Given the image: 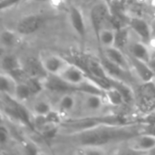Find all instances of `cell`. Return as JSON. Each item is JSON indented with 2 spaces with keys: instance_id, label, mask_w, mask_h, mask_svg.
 <instances>
[{
  "instance_id": "obj_14",
  "label": "cell",
  "mask_w": 155,
  "mask_h": 155,
  "mask_svg": "<svg viewBox=\"0 0 155 155\" xmlns=\"http://www.w3.org/2000/svg\"><path fill=\"white\" fill-rule=\"evenodd\" d=\"M69 19L72 27L76 32V34L81 36L84 37L86 35V25L85 20L81 9L76 5H71L69 9Z\"/></svg>"
},
{
  "instance_id": "obj_33",
  "label": "cell",
  "mask_w": 155,
  "mask_h": 155,
  "mask_svg": "<svg viewBox=\"0 0 155 155\" xmlns=\"http://www.w3.org/2000/svg\"><path fill=\"white\" fill-rule=\"evenodd\" d=\"M104 1H106V2H108V3H109V4H110V3H111V0H104Z\"/></svg>"
},
{
  "instance_id": "obj_3",
  "label": "cell",
  "mask_w": 155,
  "mask_h": 155,
  "mask_svg": "<svg viewBox=\"0 0 155 155\" xmlns=\"http://www.w3.org/2000/svg\"><path fill=\"white\" fill-rule=\"evenodd\" d=\"M112 14L110 4L104 0L95 4L90 11V20L95 35H98L100 30L107 26L108 20Z\"/></svg>"
},
{
  "instance_id": "obj_15",
  "label": "cell",
  "mask_w": 155,
  "mask_h": 155,
  "mask_svg": "<svg viewBox=\"0 0 155 155\" xmlns=\"http://www.w3.org/2000/svg\"><path fill=\"white\" fill-rule=\"evenodd\" d=\"M129 51H130V55L144 62H148L153 56V52L151 51L148 45L141 40L130 44Z\"/></svg>"
},
{
  "instance_id": "obj_19",
  "label": "cell",
  "mask_w": 155,
  "mask_h": 155,
  "mask_svg": "<svg viewBox=\"0 0 155 155\" xmlns=\"http://www.w3.org/2000/svg\"><path fill=\"white\" fill-rule=\"evenodd\" d=\"M104 98L108 105L112 107H120L126 104L124 94L114 86H112L104 91Z\"/></svg>"
},
{
  "instance_id": "obj_4",
  "label": "cell",
  "mask_w": 155,
  "mask_h": 155,
  "mask_svg": "<svg viewBox=\"0 0 155 155\" xmlns=\"http://www.w3.org/2000/svg\"><path fill=\"white\" fill-rule=\"evenodd\" d=\"M127 141L128 148L137 153H149L155 150V134L148 133H138Z\"/></svg>"
},
{
  "instance_id": "obj_23",
  "label": "cell",
  "mask_w": 155,
  "mask_h": 155,
  "mask_svg": "<svg viewBox=\"0 0 155 155\" xmlns=\"http://www.w3.org/2000/svg\"><path fill=\"white\" fill-rule=\"evenodd\" d=\"M35 96L29 86L23 83H17L15 92V96L14 99L21 104L28 101L31 97Z\"/></svg>"
},
{
  "instance_id": "obj_29",
  "label": "cell",
  "mask_w": 155,
  "mask_h": 155,
  "mask_svg": "<svg viewBox=\"0 0 155 155\" xmlns=\"http://www.w3.org/2000/svg\"><path fill=\"white\" fill-rule=\"evenodd\" d=\"M148 65L150 66V68L154 72L155 74V54H153V56L151 57V59L147 62Z\"/></svg>"
},
{
  "instance_id": "obj_30",
  "label": "cell",
  "mask_w": 155,
  "mask_h": 155,
  "mask_svg": "<svg viewBox=\"0 0 155 155\" xmlns=\"http://www.w3.org/2000/svg\"><path fill=\"white\" fill-rule=\"evenodd\" d=\"M152 28H153V35H155V20L152 23Z\"/></svg>"
},
{
  "instance_id": "obj_24",
  "label": "cell",
  "mask_w": 155,
  "mask_h": 155,
  "mask_svg": "<svg viewBox=\"0 0 155 155\" xmlns=\"http://www.w3.org/2000/svg\"><path fill=\"white\" fill-rule=\"evenodd\" d=\"M136 106L137 109L143 114H149L155 110V100L138 94L137 100H136Z\"/></svg>"
},
{
  "instance_id": "obj_28",
  "label": "cell",
  "mask_w": 155,
  "mask_h": 155,
  "mask_svg": "<svg viewBox=\"0 0 155 155\" xmlns=\"http://www.w3.org/2000/svg\"><path fill=\"white\" fill-rule=\"evenodd\" d=\"M24 149L26 151L27 153H30V154L38 153L37 147L35 145H34L33 143H29V142H25L24 143Z\"/></svg>"
},
{
  "instance_id": "obj_20",
  "label": "cell",
  "mask_w": 155,
  "mask_h": 155,
  "mask_svg": "<svg viewBox=\"0 0 155 155\" xmlns=\"http://www.w3.org/2000/svg\"><path fill=\"white\" fill-rule=\"evenodd\" d=\"M101 48L114 46L115 43V30L111 27H104L96 35Z\"/></svg>"
},
{
  "instance_id": "obj_32",
  "label": "cell",
  "mask_w": 155,
  "mask_h": 155,
  "mask_svg": "<svg viewBox=\"0 0 155 155\" xmlns=\"http://www.w3.org/2000/svg\"><path fill=\"white\" fill-rule=\"evenodd\" d=\"M151 3H152L153 7H154L155 8V0H151Z\"/></svg>"
},
{
  "instance_id": "obj_27",
  "label": "cell",
  "mask_w": 155,
  "mask_h": 155,
  "mask_svg": "<svg viewBox=\"0 0 155 155\" xmlns=\"http://www.w3.org/2000/svg\"><path fill=\"white\" fill-rule=\"evenodd\" d=\"M24 0H1V3H0V7H1V10H5L6 8H9L20 2H23Z\"/></svg>"
},
{
  "instance_id": "obj_22",
  "label": "cell",
  "mask_w": 155,
  "mask_h": 155,
  "mask_svg": "<svg viewBox=\"0 0 155 155\" xmlns=\"http://www.w3.org/2000/svg\"><path fill=\"white\" fill-rule=\"evenodd\" d=\"M53 109L54 106L46 99H37L32 104V114L35 116H45Z\"/></svg>"
},
{
  "instance_id": "obj_12",
  "label": "cell",
  "mask_w": 155,
  "mask_h": 155,
  "mask_svg": "<svg viewBox=\"0 0 155 155\" xmlns=\"http://www.w3.org/2000/svg\"><path fill=\"white\" fill-rule=\"evenodd\" d=\"M22 66L27 74H29L31 77L41 80L42 82L48 75L40 57L28 56L22 61Z\"/></svg>"
},
{
  "instance_id": "obj_17",
  "label": "cell",
  "mask_w": 155,
  "mask_h": 155,
  "mask_svg": "<svg viewBox=\"0 0 155 155\" xmlns=\"http://www.w3.org/2000/svg\"><path fill=\"white\" fill-rule=\"evenodd\" d=\"M1 65V72L10 74L17 69L22 68V61H20L15 55L5 54H3L0 61Z\"/></svg>"
},
{
  "instance_id": "obj_9",
  "label": "cell",
  "mask_w": 155,
  "mask_h": 155,
  "mask_svg": "<svg viewBox=\"0 0 155 155\" xmlns=\"http://www.w3.org/2000/svg\"><path fill=\"white\" fill-rule=\"evenodd\" d=\"M43 85L45 90H47L54 94H64L69 92H76L74 86L65 82L60 75L48 74L43 80Z\"/></svg>"
},
{
  "instance_id": "obj_10",
  "label": "cell",
  "mask_w": 155,
  "mask_h": 155,
  "mask_svg": "<svg viewBox=\"0 0 155 155\" xmlns=\"http://www.w3.org/2000/svg\"><path fill=\"white\" fill-rule=\"evenodd\" d=\"M43 25L42 16L35 14L23 16L16 25V31L21 35H29L40 29Z\"/></svg>"
},
{
  "instance_id": "obj_1",
  "label": "cell",
  "mask_w": 155,
  "mask_h": 155,
  "mask_svg": "<svg viewBox=\"0 0 155 155\" xmlns=\"http://www.w3.org/2000/svg\"><path fill=\"white\" fill-rule=\"evenodd\" d=\"M135 126L102 124L91 129L72 134V138L80 146H104L117 140H127L140 133Z\"/></svg>"
},
{
  "instance_id": "obj_25",
  "label": "cell",
  "mask_w": 155,
  "mask_h": 155,
  "mask_svg": "<svg viewBox=\"0 0 155 155\" xmlns=\"http://www.w3.org/2000/svg\"><path fill=\"white\" fill-rule=\"evenodd\" d=\"M11 132L8 130V128L2 124L1 125V129H0V143H1V146H5V144L8 143L10 138H11Z\"/></svg>"
},
{
  "instance_id": "obj_37",
  "label": "cell",
  "mask_w": 155,
  "mask_h": 155,
  "mask_svg": "<svg viewBox=\"0 0 155 155\" xmlns=\"http://www.w3.org/2000/svg\"></svg>"
},
{
  "instance_id": "obj_36",
  "label": "cell",
  "mask_w": 155,
  "mask_h": 155,
  "mask_svg": "<svg viewBox=\"0 0 155 155\" xmlns=\"http://www.w3.org/2000/svg\"><path fill=\"white\" fill-rule=\"evenodd\" d=\"M153 152H155V150H154V151H153Z\"/></svg>"
},
{
  "instance_id": "obj_5",
  "label": "cell",
  "mask_w": 155,
  "mask_h": 155,
  "mask_svg": "<svg viewBox=\"0 0 155 155\" xmlns=\"http://www.w3.org/2000/svg\"><path fill=\"white\" fill-rule=\"evenodd\" d=\"M54 108L63 118L73 114L79 109V93L69 92L62 94Z\"/></svg>"
},
{
  "instance_id": "obj_35",
  "label": "cell",
  "mask_w": 155,
  "mask_h": 155,
  "mask_svg": "<svg viewBox=\"0 0 155 155\" xmlns=\"http://www.w3.org/2000/svg\"><path fill=\"white\" fill-rule=\"evenodd\" d=\"M153 81H154V83H155V76H154V79H153Z\"/></svg>"
},
{
  "instance_id": "obj_16",
  "label": "cell",
  "mask_w": 155,
  "mask_h": 155,
  "mask_svg": "<svg viewBox=\"0 0 155 155\" xmlns=\"http://www.w3.org/2000/svg\"><path fill=\"white\" fill-rule=\"evenodd\" d=\"M20 34L17 31H13L10 29H3L0 34V42L2 47L6 49H12L18 45L20 42Z\"/></svg>"
},
{
  "instance_id": "obj_31",
  "label": "cell",
  "mask_w": 155,
  "mask_h": 155,
  "mask_svg": "<svg viewBox=\"0 0 155 155\" xmlns=\"http://www.w3.org/2000/svg\"><path fill=\"white\" fill-rule=\"evenodd\" d=\"M35 1L36 2H42L43 3V2H52L53 0H35Z\"/></svg>"
},
{
  "instance_id": "obj_18",
  "label": "cell",
  "mask_w": 155,
  "mask_h": 155,
  "mask_svg": "<svg viewBox=\"0 0 155 155\" xmlns=\"http://www.w3.org/2000/svg\"><path fill=\"white\" fill-rule=\"evenodd\" d=\"M16 85H17V82L14 79V77L11 74L1 72L0 90L2 94H5L14 98Z\"/></svg>"
},
{
  "instance_id": "obj_34",
  "label": "cell",
  "mask_w": 155,
  "mask_h": 155,
  "mask_svg": "<svg viewBox=\"0 0 155 155\" xmlns=\"http://www.w3.org/2000/svg\"><path fill=\"white\" fill-rule=\"evenodd\" d=\"M28 1H31V0H24L23 2H28Z\"/></svg>"
},
{
  "instance_id": "obj_26",
  "label": "cell",
  "mask_w": 155,
  "mask_h": 155,
  "mask_svg": "<svg viewBox=\"0 0 155 155\" xmlns=\"http://www.w3.org/2000/svg\"><path fill=\"white\" fill-rule=\"evenodd\" d=\"M138 124H147V125H155V110L143 114L142 116V118L140 119Z\"/></svg>"
},
{
  "instance_id": "obj_2",
  "label": "cell",
  "mask_w": 155,
  "mask_h": 155,
  "mask_svg": "<svg viewBox=\"0 0 155 155\" xmlns=\"http://www.w3.org/2000/svg\"><path fill=\"white\" fill-rule=\"evenodd\" d=\"M79 93V110L81 111L80 117L98 116L104 114V109L108 105L104 94L78 92Z\"/></svg>"
},
{
  "instance_id": "obj_8",
  "label": "cell",
  "mask_w": 155,
  "mask_h": 155,
  "mask_svg": "<svg viewBox=\"0 0 155 155\" xmlns=\"http://www.w3.org/2000/svg\"><path fill=\"white\" fill-rule=\"evenodd\" d=\"M65 82L74 86L77 92V87L83 84L88 80V74L86 72L78 65L70 62V64L64 68V70L59 74Z\"/></svg>"
},
{
  "instance_id": "obj_21",
  "label": "cell",
  "mask_w": 155,
  "mask_h": 155,
  "mask_svg": "<svg viewBox=\"0 0 155 155\" xmlns=\"http://www.w3.org/2000/svg\"><path fill=\"white\" fill-rule=\"evenodd\" d=\"M130 28L129 26H123L115 30V43L114 46L124 51L130 45Z\"/></svg>"
},
{
  "instance_id": "obj_6",
  "label": "cell",
  "mask_w": 155,
  "mask_h": 155,
  "mask_svg": "<svg viewBox=\"0 0 155 155\" xmlns=\"http://www.w3.org/2000/svg\"><path fill=\"white\" fill-rule=\"evenodd\" d=\"M39 57L48 74L59 75L70 64L68 59L54 53H44Z\"/></svg>"
},
{
  "instance_id": "obj_11",
  "label": "cell",
  "mask_w": 155,
  "mask_h": 155,
  "mask_svg": "<svg viewBox=\"0 0 155 155\" xmlns=\"http://www.w3.org/2000/svg\"><path fill=\"white\" fill-rule=\"evenodd\" d=\"M101 54H104L112 63L120 66L124 70H125L127 72H130L132 70L129 56L124 54L123 50L117 48L116 46L101 48Z\"/></svg>"
},
{
  "instance_id": "obj_7",
  "label": "cell",
  "mask_w": 155,
  "mask_h": 155,
  "mask_svg": "<svg viewBox=\"0 0 155 155\" xmlns=\"http://www.w3.org/2000/svg\"><path fill=\"white\" fill-rule=\"evenodd\" d=\"M127 25L137 36L141 39V41L148 44L150 39L153 37V28L152 25L143 19V17L139 16H130L127 19Z\"/></svg>"
},
{
  "instance_id": "obj_13",
  "label": "cell",
  "mask_w": 155,
  "mask_h": 155,
  "mask_svg": "<svg viewBox=\"0 0 155 155\" xmlns=\"http://www.w3.org/2000/svg\"><path fill=\"white\" fill-rule=\"evenodd\" d=\"M128 56L131 62L132 70L136 74V75L139 77L142 83H147L154 79V72L150 68L147 62L142 61L132 55H128Z\"/></svg>"
}]
</instances>
